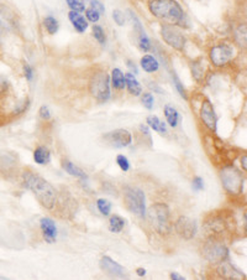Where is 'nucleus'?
<instances>
[{"mask_svg":"<svg viewBox=\"0 0 247 280\" xmlns=\"http://www.w3.org/2000/svg\"><path fill=\"white\" fill-rule=\"evenodd\" d=\"M24 185L35 195L37 201L46 210H52L57 201V191L42 176L33 171H25L23 175Z\"/></svg>","mask_w":247,"mask_h":280,"instance_id":"nucleus-1","label":"nucleus"},{"mask_svg":"<svg viewBox=\"0 0 247 280\" xmlns=\"http://www.w3.org/2000/svg\"><path fill=\"white\" fill-rule=\"evenodd\" d=\"M148 8L153 17L168 23L169 25L179 24L184 17L182 7L176 0H151Z\"/></svg>","mask_w":247,"mask_h":280,"instance_id":"nucleus-2","label":"nucleus"},{"mask_svg":"<svg viewBox=\"0 0 247 280\" xmlns=\"http://www.w3.org/2000/svg\"><path fill=\"white\" fill-rule=\"evenodd\" d=\"M151 225L159 234H168L171 232V212L167 205L155 204L148 212Z\"/></svg>","mask_w":247,"mask_h":280,"instance_id":"nucleus-3","label":"nucleus"},{"mask_svg":"<svg viewBox=\"0 0 247 280\" xmlns=\"http://www.w3.org/2000/svg\"><path fill=\"white\" fill-rule=\"evenodd\" d=\"M220 177H221L222 186L227 193L231 195H238L242 193L245 177L242 176V172L236 169L233 165H229V166H225L224 169H221Z\"/></svg>","mask_w":247,"mask_h":280,"instance_id":"nucleus-4","label":"nucleus"},{"mask_svg":"<svg viewBox=\"0 0 247 280\" xmlns=\"http://www.w3.org/2000/svg\"><path fill=\"white\" fill-rule=\"evenodd\" d=\"M124 202L126 209L137 217H146V199L142 190L137 188H125Z\"/></svg>","mask_w":247,"mask_h":280,"instance_id":"nucleus-5","label":"nucleus"},{"mask_svg":"<svg viewBox=\"0 0 247 280\" xmlns=\"http://www.w3.org/2000/svg\"><path fill=\"white\" fill-rule=\"evenodd\" d=\"M89 89L93 97L99 102H106L110 98V86H109V76L104 71L94 73L90 78Z\"/></svg>","mask_w":247,"mask_h":280,"instance_id":"nucleus-6","label":"nucleus"},{"mask_svg":"<svg viewBox=\"0 0 247 280\" xmlns=\"http://www.w3.org/2000/svg\"><path fill=\"white\" fill-rule=\"evenodd\" d=\"M203 254L210 263L219 264L229 258V249L224 243L211 237L203 248Z\"/></svg>","mask_w":247,"mask_h":280,"instance_id":"nucleus-7","label":"nucleus"},{"mask_svg":"<svg viewBox=\"0 0 247 280\" xmlns=\"http://www.w3.org/2000/svg\"><path fill=\"white\" fill-rule=\"evenodd\" d=\"M162 37H163L164 42L167 45H169L171 47H173L177 51H183L185 47V40L184 35L182 34V31L178 30L176 26L173 25H163L161 29Z\"/></svg>","mask_w":247,"mask_h":280,"instance_id":"nucleus-8","label":"nucleus"},{"mask_svg":"<svg viewBox=\"0 0 247 280\" xmlns=\"http://www.w3.org/2000/svg\"><path fill=\"white\" fill-rule=\"evenodd\" d=\"M233 56V49L232 46L227 44H220L214 46L209 52V57L212 65L216 67H222L226 63H229Z\"/></svg>","mask_w":247,"mask_h":280,"instance_id":"nucleus-9","label":"nucleus"},{"mask_svg":"<svg viewBox=\"0 0 247 280\" xmlns=\"http://www.w3.org/2000/svg\"><path fill=\"white\" fill-rule=\"evenodd\" d=\"M17 17L14 12L7 5L0 4V39L13 33L17 29Z\"/></svg>","mask_w":247,"mask_h":280,"instance_id":"nucleus-10","label":"nucleus"},{"mask_svg":"<svg viewBox=\"0 0 247 280\" xmlns=\"http://www.w3.org/2000/svg\"><path fill=\"white\" fill-rule=\"evenodd\" d=\"M104 143L108 144L109 146L113 148H125V146L130 145L132 141V137L130 134V132H127L126 129H118L114 132L106 133L103 137Z\"/></svg>","mask_w":247,"mask_h":280,"instance_id":"nucleus-11","label":"nucleus"},{"mask_svg":"<svg viewBox=\"0 0 247 280\" xmlns=\"http://www.w3.org/2000/svg\"><path fill=\"white\" fill-rule=\"evenodd\" d=\"M174 228H176V232L182 237L183 239H192L194 238L196 231H198V227H196V222L194 220L189 217H185V216H182L177 220V222L174 223Z\"/></svg>","mask_w":247,"mask_h":280,"instance_id":"nucleus-12","label":"nucleus"},{"mask_svg":"<svg viewBox=\"0 0 247 280\" xmlns=\"http://www.w3.org/2000/svg\"><path fill=\"white\" fill-rule=\"evenodd\" d=\"M200 119L203 121L205 127L211 132H216L217 129V117L212 103L209 100H205L201 103L200 108Z\"/></svg>","mask_w":247,"mask_h":280,"instance_id":"nucleus-13","label":"nucleus"},{"mask_svg":"<svg viewBox=\"0 0 247 280\" xmlns=\"http://www.w3.org/2000/svg\"><path fill=\"white\" fill-rule=\"evenodd\" d=\"M100 268L103 271H105L108 275L115 276V278H126V271H125L124 266H121L120 264L114 262L110 257L104 255V257L100 259L99 263Z\"/></svg>","mask_w":247,"mask_h":280,"instance_id":"nucleus-14","label":"nucleus"},{"mask_svg":"<svg viewBox=\"0 0 247 280\" xmlns=\"http://www.w3.org/2000/svg\"><path fill=\"white\" fill-rule=\"evenodd\" d=\"M129 13H130V17H131V19H132L134 30H135V33H136V36H137V45H139V47L142 50V51H150V49H151L150 39H148V36L146 35V33L143 31L141 23H140V20L137 19V17L134 14V13L132 12H129Z\"/></svg>","mask_w":247,"mask_h":280,"instance_id":"nucleus-15","label":"nucleus"},{"mask_svg":"<svg viewBox=\"0 0 247 280\" xmlns=\"http://www.w3.org/2000/svg\"><path fill=\"white\" fill-rule=\"evenodd\" d=\"M40 227H41L42 236H44L45 241L50 244L55 243L56 239H57V227H56V223L53 222V220L49 217L41 218Z\"/></svg>","mask_w":247,"mask_h":280,"instance_id":"nucleus-16","label":"nucleus"},{"mask_svg":"<svg viewBox=\"0 0 247 280\" xmlns=\"http://www.w3.org/2000/svg\"><path fill=\"white\" fill-rule=\"evenodd\" d=\"M219 274L222 276L224 279H229V280H241V279H245V274L242 271H240L238 269H236L232 264L226 262L219 263Z\"/></svg>","mask_w":247,"mask_h":280,"instance_id":"nucleus-17","label":"nucleus"},{"mask_svg":"<svg viewBox=\"0 0 247 280\" xmlns=\"http://www.w3.org/2000/svg\"><path fill=\"white\" fill-rule=\"evenodd\" d=\"M226 222L224 218L221 217H214L209 218L205 222V231L210 233L211 236H216V234H221L222 232L226 231Z\"/></svg>","mask_w":247,"mask_h":280,"instance_id":"nucleus-18","label":"nucleus"},{"mask_svg":"<svg viewBox=\"0 0 247 280\" xmlns=\"http://www.w3.org/2000/svg\"><path fill=\"white\" fill-rule=\"evenodd\" d=\"M68 18H70V21L72 23V25L74 26V29H76L78 33H84V31L87 30V28H88V21L82 17L81 13L70 12Z\"/></svg>","mask_w":247,"mask_h":280,"instance_id":"nucleus-19","label":"nucleus"},{"mask_svg":"<svg viewBox=\"0 0 247 280\" xmlns=\"http://www.w3.org/2000/svg\"><path fill=\"white\" fill-rule=\"evenodd\" d=\"M125 86L127 87V89L132 96H140L142 93L141 84L132 73L125 74Z\"/></svg>","mask_w":247,"mask_h":280,"instance_id":"nucleus-20","label":"nucleus"},{"mask_svg":"<svg viewBox=\"0 0 247 280\" xmlns=\"http://www.w3.org/2000/svg\"><path fill=\"white\" fill-rule=\"evenodd\" d=\"M34 160L39 165H47L51 161V151L46 146H39L34 151Z\"/></svg>","mask_w":247,"mask_h":280,"instance_id":"nucleus-21","label":"nucleus"},{"mask_svg":"<svg viewBox=\"0 0 247 280\" xmlns=\"http://www.w3.org/2000/svg\"><path fill=\"white\" fill-rule=\"evenodd\" d=\"M62 166H63V170H65L67 174H70L71 176L79 177V178H82V180H87V178H88V175H87L86 172L81 169V167H78L77 165H74L73 162L68 161V160H65V161L62 162Z\"/></svg>","mask_w":247,"mask_h":280,"instance_id":"nucleus-22","label":"nucleus"},{"mask_svg":"<svg viewBox=\"0 0 247 280\" xmlns=\"http://www.w3.org/2000/svg\"><path fill=\"white\" fill-rule=\"evenodd\" d=\"M141 67L143 68V71L147 72V73H152V72H156L158 70L159 63L153 56L146 55L141 58Z\"/></svg>","mask_w":247,"mask_h":280,"instance_id":"nucleus-23","label":"nucleus"},{"mask_svg":"<svg viewBox=\"0 0 247 280\" xmlns=\"http://www.w3.org/2000/svg\"><path fill=\"white\" fill-rule=\"evenodd\" d=\"M164 117H166L167 123L169 124V127L176 128L179 122V114H178L177 109L174 107L167 105L164 106Z\"/></svg>","mask_w":247,"mask_h":280,"instance_id":"nucleus-24","label":"nucleus"},{"mask_svg":"<svg viewBox=\"0 0 247 280\" xmlns=\"http://www.w3.org/2000/svg\"><path fill=\"white\" fill-rule=\"evenodd\" d=\"M147 124L150 125L151 129H153L155 132L159 133V134H166L167 133L166 123L159 121L158 117H156V116L147 117Z\"/></svg>","mask_w":247,"mask_h":280,"instance_id":"nucleus-25","label":"nucleus"},{"mask_svg":"<svg viewBox=\"0 0 247 280\" xmlns=\"http://www.w3.org/2000/svg\"><path fill=\"white\" fill-rule=\"evenodd\" d=\"M111 82H113L114 88H116V89L119 90L124 89L125 76L123 72H121V70H119V68H114L113 72H111Z\"/></svg>","mask_w":247,"mask_h":280,"instance_id":"nucleus-26","label":"nucleus"},{"mask_svg":"<svg viewBox=\"0 0 247 280\" xmlns=\"http://www.w3.org/2000/svg\"><path fill=\"white\" fill-rule=\"evenodd\" d=\"M109 226H110V231L114 233H120L125 227V221L123 217H120L119 215H114L110 217L109 221Z\"/></svg>","mask_w":247,"mask_h":280,"instance_id":"nucleus-27","label":"nucleus"},{"mask_svg":"<svg viewBox=\"0 0 247 280\" xmlns=\"http://www.w3.org/2000/svg\"><path fill=\"white\" fill-rule=\"evenodd\" d=\"M190 67H192V74L193 77L196 79L198 82H203V78H204V65L200 62V61H194V62H192V65H190Z\"/></svg>","mask_w":247,"mask_h":280,"instance_id":"nucleus-28","label":"nucleus"},{"mask_svg":"<svg viewBox=\"0 0 247 280\" xmlns=\"http://www.w3.org/2000/svg\"><path fill=\"white\" fill-rule=\"evenodd\" d=\"M44 26L50 35H55V34L58 31V29H60V24H58V21L53 17L45 18Z\"/></svg>","mask_w":247,"mask_h":280,"instance_id":"nucleus-29","label":"nucleus"},{"mask_svg":"<svg viewBox=\"0 0 247 280\" xmlns=\"http://www.w3.org/2000/svg\"><path fill=\"white\" fill-rule=\"evenodd\" d=\"M246 36H247L246 24H242V25L238 26L235 31V39L240 46L246 47Z\"/></svg>","mask_w":247,"mask_h":280,"instance_id":"nucleus-30","label":"nucleus"},{"mask_svg":"<svg viewBox=\"0 0 247 280\" xmlns=\"http://www.w3.org/2000/svg\"><path fill=\"white\" fill-rule=\"evenodd\" d=\"M97 207L99 212L104 216H109L111 212V204L105 199H99L97 201Z\"/></svg>","mask_w":247,"mask_h":280,"instance_id":"nucleus-31","label":"nucleus"},{"mask_svg":"<svg viewBox=\"0 0 247 280\" xmlns=\"http://www.w3.org/2000/svg\"><path fill=\"white\" fill-rule=\"evenodd\" d=\"M67 5L72 12L82 13L86 10V4H84L83 0H67Z\"/></svg>","mask_w":247,"mask_h":280,"instance_id":"nucleus-32","label":"nucleus"},{"mask_svg":"<svg viewBox=\"0 0 247 280\" xmlns=\"http://www.w3.org/2000/svg\"><path fill=\"white\" fill-rule=\"evenodd\" d=\"M93 35H94L95 39L98 40L99 44H104L105 42V34H104V30H103L102 26H99V25L93 26Z\"/></svg>","mask_w":247,"mask_h":280,"instance_id":"nucleus-33","label":"nucleus"},{"mask_svg":"<svg viewBox=\"0 0 247 280\" xmlns=\"http://www.w3.org/2000/svg\"><path fill=\"white\" fill-rule=\"evenodd\" d=\"M141 102L143 107L148 111H151L153 107V103H155V100H153V96L151 93H143L142 98H141Z\"/></svg>","mask_w":247,"mask_h":280,"instance_id":"nucleus-34","label":"nucleus"},{"mask_svg":"<svg viewBox=\"0 0 247 280\" xmlns=\"http://www.w3.org/2000/svg\"><path fill=\"white\" fill-rule=\"evenodd\" d=\"M116 162H118V165H119V167H120L123 171H129V169H130V162H129V160H127L126 156H124V155H118L116 156Z\"/></svg>","mask_w":247,"mask_h":280,"instance_id":"nucleus-35","label":"nucleus"},{"mask_svg":"<svg viewBox=\"0 0 247 280\" xmlns=\"http://www.w3.org/2000/svg\"><path fill=\"white\" fill-rule=\"evenodd\" d=\"M113 19L119 26H124L125 25V17H124V13L121 10L115 9L113 12Z\"/></svg>","mask_w":247,"mask_h":280,"instance_id":"nucleus-36","label":"nucleus"},{"mask_svg":"<svg viewBox=\"0 0 247 280\" xmlns=\"http://www.w3.org/2000/svg\"><path fill=\"white\" fill-rule=\"evenodd\" d=\"M86 17H87V20L92 21V23H97V21H99L100 14L97 12V10L90 8V9L86 10Z\"/></svg>","mask_w":247,"mask_h":280,"instance_id":"nucleus-37","label":"nucleus"},{"mask_svg":"<svg viewBox=\"0 0 247 280\" xmlns=\"http://www.w3.org/2000/svg\"><path fill=\"white\" fill-rule=\"evenodd\" d=\"M173 82H174V86H176L177 88V90H178V93H179L180 96H182L184 100H188V97H187V93H185V89H184V87H183V84L180 83V81H179V78L174 74L173 76Z\"/></svg>","mask_w":247,"mask_h":280,"instance_id":"nucleus-38","label":"nucleus"},{"mask_svg":"<svg viewBox=\"0 0 247 280\" xmlns=\"http://www.w3.org/2000/svg\"><path fill=\"white\" fill-rule=\"evenodd\" d=\"M89 4H90V8L97 10L99 14H103V13L105 12V7L99 2V0H89Z\"/></svg>","mask_w":247,"mask_h":280,"instance_id":"nucleus-39","label":"nucleus"},{"mask_svg":"<svg viewBox=\"0 0 247 280\" xmlns=\"http://www.w3.org/2000/svg\"><path fill=\"white\" fill-rule=\"evenodd\" d=\"M193 189H194L195 191H201L204 190V181L203 178L199 177V176H196V177L193 178Z\"/></svg>","mask_w":247,"mask_h":280,"instance_id":"nucleus-40","label":"nucleus"},{"mask_svg":"<svg viewBox=\"0 0 247 280\" xmlns=\"http://www.w3.org/2000/svg\"><path fill=\"white\" fill-rule=\"evenodd\" d=\"M24 74H25V78L29 82L33 81L34 78V70L30 65H24Z\"/></svg>","mask_w":247,"mask_h":280,"instance_id":"nucleus-41","label":"nucleus"},{"mask_svg":"<svg viewBox=\"0 0 247 280\" xmlns=\"http://www.w3.org/2000/svg\"><path fill=\"white\" fill-rule=\"evenodd\" d=\"M40 117H41L42 119H45V121H49V119L51 118V112H50V109L47 108L46 106H42L41 108H40Z\"/></svg>","mask_w":247,"mask_h":280,"instance_id":"nucleus-42","label":"nucleus"},{"mask_svg":"<svg viewBox=\"0 0 247 280\" xmlns=\"http://www.w3.org/2000/svg\"><path fill=\"white\" fill-rule=\"evenodd\" d=\"M8 90V81L7 78H0V95Z\"/></svg>","mask_w":247,"mask_h":280,"instance_id":"nucleus-43","label":"nucleus"},{"mask_svg":"<svg viewBox=\"0 0 247 280\" xmlns=\"http://www.w3.org/2000/svg\"><path fill=\"white\" fill-rule=\"evenodd\" d=\"M171 279L172 280H185L184 276L179 275V274H177V273H171Z\"/></svg>","mask_w":247,"mask_h":280,"instance_id":"nucleus-44","label":"nucleus"},{"mask_svg":"<svg viewBox=\"0 0 247 280\" xmlns=\"http://www.w3.org/2000/svg\"><path fill=\"white\" fill-rule=\"evenodd\" d=\"M241 165H242L243 170H247V158H246V155H243L242 159H241Z\"/></svg>","mask_w":247,"mask_h":280,"instance_id":"nucleus-45","label":"nucleus"},{"mask_svg":"<svg viewBox=\"0 0 247 280\" xmlns=\"http://www.w3.org/2000/svg\"><path fill=\"white\" fill-rule=\"evenodd\" d=\"M127 66H129V67L131 68V70H134L135 73H137V72H139V71H137L136 66H135V63H132L131 61H127Z\"/></svg>","mask_w":247,"mask_h":280,"instance_id":"nucleus-46","label":"nucleus"},{"mask_svg":"<svg viewBox=\"0 0 247 280\" xmlns=\"http://www.w3.org/2000/svg\"><path fill=\"white\" fill-rule=\"evenodd\" d=\"M136 273L139 276H145L146 275V270L143 268H137Z\"/></svg>","mask_w":247,"mask_h":280,"instance_id":"nucleus-47","label":"nucleus"}]
</instances>
